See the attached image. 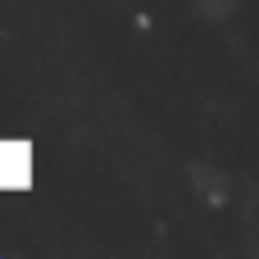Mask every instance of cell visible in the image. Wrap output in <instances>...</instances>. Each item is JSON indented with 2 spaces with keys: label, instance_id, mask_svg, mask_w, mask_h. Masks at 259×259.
Returning a JSON list of instances; mask_svg holds the SVG:
<instances>
[]
</instances>
